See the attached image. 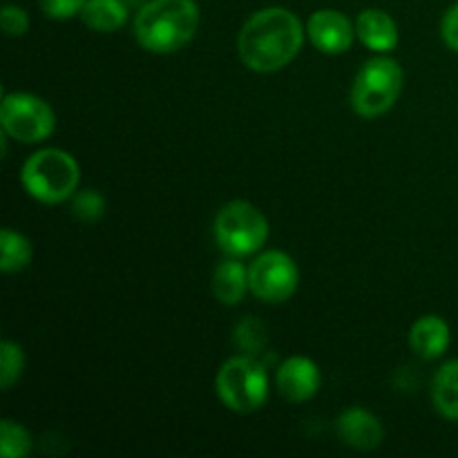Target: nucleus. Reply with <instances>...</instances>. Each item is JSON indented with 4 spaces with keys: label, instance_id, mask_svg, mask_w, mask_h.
<instances>
[{
    "label": "nucleus",
    "instance_id": "f3484780",
    "mask_svg": "<svg viewBox=\"0 0 458 458\" xmlns=\"http://www.w3.org/2000/svg\"><path fill=\"white\" fill-rule=\"evenodd\" d=\"M30 240L12 228H3L0 233V271L3 273H18L30 267L31 262Z\"/></svg>",
    "mask_w": 458,
    "mask_h": 458
},
{
    "label": "nucleus",
    "instance_id": "39448f33",
    "mask_svg": "<svg viewBox=\"0 0 458 458\" xmlns=\"http://www.w3.org/2000/svg\"><path fill=\"white\" fill-rule=\"evenodd\" d=\"M215 237L226 255L246 258L267 244L268 219L250 201L233 199L215 215Z\"/></svg>",
    "mask_w": 458,
    "mask_h": 458
},
{
    "label": "nucleus",
    "instance_id": "1a4fd4ad",
    "mask_svg": "<svg viewBox=\"0 0 458 458\" xmlns=\"http://www.w3.org/2000/svg\"><path fill=\"white\" fill-rule=\"evenodd\" d=\"M313 47L322 54H344L356 38V25L338 9H318L307 22Z\"/></svg>",
    "mask_w": 458,
    "mask_h": 458
},
{
    "label": "nucleus",
    "instance_id": "9b49d317",
    "mask_svg": "<svg viewBox=\"0 0 458 458\" xmlns=\"http://www.w3.org/2000/svg\"><path fill=\"white\" fill-rule=\"evenodd\" d=\"M335 432H338L340 441L344 445L353 447V450L369 452L383 443V423L378 416L371 411L362 410V407H349L335 420Z\"/></svg>",
    "mask_w": 458,
    "mask_h": 458
},
{
    "label": "nucleus",
    "instance_id": "7ed1b4c3",
    "mask_svg": "<svg viewBox=\"0 0 458 458\" xmlns=\"http://www.w3.org/2000/svg\"><path fill=\"white\" fill-rule=\"evenodd\" d=\"M81 168L70 152L61 148H45L25 161L21 182L27 195L40 204H63L74 197L79 188Z\"/></svg>",
    "mask_w": 458,
    "mask_h": 458
},
{
    "label": "nucleus",
    "instance_id": "f8f14e48",
    "mask_svg": "<svg viewBox=\"0 0 458 458\" xmlns=\"http://www.w3.org/2000/svg\"><path fill=\"white\" fill-rule=\"evenodd\" d=\"M356 34L371 52H389L398 45V25L383 9H362L356 21Z\"/></svg>",
    "mask_w": 458,
    "mask_h": 458
},
{
    "label": "nucleus",
    "instance_id": "f03ea898",
    "mask_svg": "<svg viewBox=\"0 0 458 458\" xmlns=\"http://www.w3.org/2000/svg\"><path fill=\"white\" fill-rule=\"evenodd\" d=\"M199 30L195 0H148L134 16V36L152 54H173L191 43Z\"/></svg>",
    "mask_w": 458,
    "mask_h": 458
},
{
    "label": "nucleus",
    "instance_id": "423d86ee",
    "mask_svg": "<svg viewBox=\"0 0 458 458\" xmlns=\"http://www.w3.org/2000/svg\"><path fill=\"white\" fill-rule=\"evenodd\" d=\"M403 89V70L394 58L376 56L362 65L352 88V107L365 119H376L394 107Z\"/></svg>",
    "mask_w": 458,
    "mask_h": 458
},
{
    "label": "nucleus",
    "instance_id": "aec40b11",
    "mask_svg": "<svg viewBox=\"0 0 458 458\" xmlns=\"http://www.w3.org/2000/svg\"><path fill=\"white\" fill-rule=\"evenodd\" d=\"M22 369H25V353L21 344L4 340L0 344V387L9 392L22 376Z\"/></svg>",
    "mask_w": 458,
    "mask_h": 458
},
{
    "label": "nucleus",
    "instance_id": "5701e85b",
    "mask_svg": "<svg viewBox=\"0 0 458 458\" xmlns=\"http://www.w3.org/2000/svg\"><path fill=\"white\" fill-rule=\"evenodd\" d=\"M0 25H3V31L7 36H22L30 30V16L18 4H4L0 9Z\"/></svg>",
    "mask_w": 458,
    "mask_h": 458
},
{
    "label": "nucleus",
    "instance_id": "ddd939ff",
    "mask_svg": "<svg viewBox=\"0 0 458 458\" xmlns=\"http://www.w3.org/2000/svg\"><path fill=\"white\" fill-rule=\"evenodd\" d=\"M410 344L423 360H437L450 344V327L438 316H423L410 331Z\"/></svg>",
    "mask_w": 458,
    "mask_h": 458
},
{
    "label": "nucleus",
    "instance_id": "b1692460",
    "mask_svg": "<svg viewBox=\"0 0 458 458\" xmlns=\"http://www.w3.org/2000/svg\"><path fill=\"white\" fill-rule=\"evenodd\" d=\"M441 38L452 52L458 54V3L452 4L441 21Z\"/></svg>",
    "mask_w": 458,
    "mask_h": 458
},
{
    "label": "nucleus",
    "instance_id": "6ab92c4d",
    "mask_svg": "<svg viewBox=\"0 0 458 458\" xmlns=\"http://www.w3.org/2000/svg\"><path fill=\"white\" fill-rule=\"evenodd\" d=\"M31 452V437L21 423L4 419L0 423V454L3 458H25Z\"/></svg>",
    "mask_w": 458,
    "mask_h": 458
},
{
    "label": "nucleus",
    "instance_id": "dca6fc26",
    "mask_svg": "<svg viewBox=\"0 0 458 458\" xmlns=\"http://www.w3.org/2000/svg\"><path fill=\"white\" fill-rule=\"evenodd\" d=\"M434 407L447 420H458V360H450L437 371L432 383Z\"/></svg>",
    "mask_w": 458,
    "mask_h": 458
},
{
    "label": "nucleus",
    "instance_id": "6e6552de",
    "mask_svg": "<svg viewBox=\"0 0 458 458\" xmlns=\"http://www.w3.org/2000/svg\"><path fill=\"white\" fill-rule=\"evenodd\" d=\"M298 282L300 271L293 258L282 250H267L249 267V289L262 302H286L298 289Z\"/></svg>",
    "mask_w": 458,
    "mask_h": 458
},
{
    "label": "nucleus",
    "instance_id": "4be33fe9",
    "mask_svg": "<svg viewBox=\"0 0 458 458\" xmlns=\"http://www.w3.org/2000/svg\"><path fill=\"white\" fill-rule=\"evenodd\" d=\"M40 9L52 21H67V18L81 16L88 0H38Z\"/></svg>",
    "mask_w": 458,
    "mask_h": 458
},
{
    "label": "nucleus",
    "instance_id": "393cba45",
    "mask_svg": "<svg viewBox=\"0 0 458 458\" xmlns=\"http://www.w3.org/2000/svg\"><path fill=\"white\" fill-rule=\"evenodd\" d=\"M123 3L128 4V7H137L139 9L143 3H148V0H123Z\"/></svg>",
    "mask_w": 458,
    "mask_h": 458
},
{
    "label": "nucleus",
    "instance_id": "0eeeda50",
    "mask_svg": "<svg viewBox=\"0 0 458 458\" xmlns=\"http://www.w3.org/2000/svg\"><path fill=\"white\" fill-rule=\"evenodd\" d=\"M0 125L4 134L21 143L45 141L56 128L52 106L30 92H7L0 103Z\"/></svg>",
    "mask_w": 458,
    "mask_h": 458
},
{
    "label": "nucleus",
    "instance_id": "a211bd4d",
    "mask_svg": "<svg viewBox=\"0 0 458 458\" xmlns=\"http://www.w3.org/2000/svg\"><path fill=\"white\" fill-rule=\"evenodd\" d=\"M267 334L268 331H267V327H264V322L258 320V318L249 316V318H242V320L237 322L235 334L233 335H235V343L242 352L249 353V356L258 358L268 343Z\"/></svg>",
    "mask_w": 458,
    "mask_h": 458
},
{
    "label": "nucleus",
    "instance_id": "412c9836",
    "mask_svg": "<svg viewBox=\"0 0 458 458\" xmlns=\"http://www.w3.org/2000/svg\"><path fill=\"white\" fill-rule=\"evenodd\" d=\"M72 213L81 219V222H98L106 215V199L101 192L97 191H81L74 192L72 199Z\"/></svg>",
    "mask_w": 458,
    "mask_h": 458
},
{
    "label": "nucleus",
    "instance_id": "9d476101",
    "mask_svg": "<svg viewBox=\"0 0 458 458\" xmlns=\"http://www.w3.org/2000/svg\"><path fill=\"white\" fill-rule=\"evenodd\" d=\"M322 383L320 369L313 360L304 356H293L280 365L276 374V385L282 396L291 403L311 401Z\"/></svg>",
    "mask_w": 458,
    "mask_h": 458
},
{
    "label": "nucleus",
    "instance_id": "f257e3e1",
    "mask_svg": "<svg viewBox=\"0 0 458 458\" xmlns=\"http://www.w3.org/2000/svg\"><path fill=\"white\" fill-rule=\"evenodd\" d=\"M302 43L304 27L300 18L286 7H267L244 22L237 49L249 70L271 74L289 65Z\"/></svg>",
    "mask_w": 458,
    "mask_h": 458
},
{
    "label": "nucleus",
    "instance_id": "2eb2a0df",
    "mask_svg": "<svg viewBox=\"0 0 458 458\" xmlns=\"http://www.w3.org/2000/svg\"><path fill=\"white\" fill-rule=\"evenodd\" d=\"M128 4L123 0H88L81 12V21L94 31H116L128 21Z\"/></svg>",
    "mask_w": 458,
    "mask_h": 458
},
{
    "label": "nucleus",
    "instance_id": "4468645a",
    "mask_svg": "<svg viewBox=\"0 0 458 458\" xmlns=\"http://www.w3.org/2000/svg\"><path fill=\"white\" fill-rule=\"evenodd\" d=\"M249 289V268L237 258H228L217 264L213 273V293L226 307H235L244 300Z\"/></svg>",
    "mask_w": 458,
    "mask_h": 458
},
{
    "label": "nucleus",
    "instance_id": "20e7f679",
    "mask_svg": "<svg viewBox=\"0 0 458 458\" xmlns=\"http://www.w3.org/2000/svg\"><path fill=\"white\" fill-rule=\"evenodd\" d=\"M215 389L224 405L237 414H250L259 410L268 398L267 369L255 356L228 358L217 371Z\"/></svg>",
    "mask_w": 458,
    "mask_h": 458
}]
</instances>
